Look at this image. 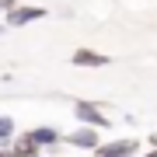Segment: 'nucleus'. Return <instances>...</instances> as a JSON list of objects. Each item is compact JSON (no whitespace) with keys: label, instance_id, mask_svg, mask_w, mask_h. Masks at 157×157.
Instances as JSON below:
<instances>
[{"label":"nucleus","instance_id":"nucleus-2","mask_svg":"<svg viewBox=\"0 0 157 157\" xmlns=\"http://www.w3.org/2000/svg\"><path fill=\"white\" fill-rule=\"evenodd\" d=\"M63 140H67L70 147H77V150H91V154H94L98 147H101V133H98V129H91V126H77L73 133L63 136Z\"/></svg>","mask_w":157,"mask_h":157},{"label":"nucleus","instance_id":"nucleus-10","mask_svg":"<svg viewBox=\"0 0 157 157\" xmlns=\"http://www.w3.org/2000/svg\"><path fill=\"white\" fill-rule=\"evenodd\" d=\"M147 143H150L154 150H157V133H150V136H147Z\"/></svg>","mask_w":157,"mask_h":157},{"label":"nucleus","instance_id":"nucleus-6","mask_svg":"<svg viewBox=\"0 0 157 157\" xmlns=\"http://www.w3.org/2000/svg\"><path fill=\"white\" fill-rule=\"evenodd\" d=\"M70 63L73 67H108V56H101V52H94V49H77L70 56Z\"/></svg>","mask_w":157,"mask_h":157},{"label":"nucleus","instance_id":"nucleus-12","mask_svg":"<svg viewBox=\"0 0 157 157\" xmlns=\"http://www.w3.org/2000/svg\"><path fill=\"white\" fill-rule=\"evenodd\" d=\"M0 35H4V25H0Z\"/></svg>","mask_w":157,"mask_h":157},{"label":"nucleus","instance_id":"nucleus-3","mask_svg":"<svg viewBox=\"0 0 157 157\" xmlns=\"http://www.w3.org/2000/svg\"><path fill=\"white\" fill-rule=\"evenodd\" d=\"M45 17V7H25V4H17L7 11V25L11 28H21V25H32V21H42Z\"/></svg>","mask_w":157,"mask_h":157},{"label":"nucleus","instance_id":"nucleus-5","mask_svg":"<svg viewBox=\"0 0 157 157\" xmlns=\"http://www.w3.org/2000/svg\"><path fill=\"white\" fill-rule=\"evenodd\" d=\"M25 136H28V140L39 147V150H42V147H56V143L63 140V133H59L56 126H35V129H28Z\"/></svg>","mask_w":157,"mask_h":157},{"label":"nucleus","instance_id":"nucleus-9","mask_svg":"<svg viewBox=\"0 0 157 157\" xmlns=\"http://www.w3.org/2000/svg\"><path fill=\"white\" fill-rule=\"evenodd\" d=\"M11 7H17V0H0V11H4V14L11 11Z\"/></svg>","mask_w":157,"mask_h":157},{"label":"nucleus","instance_id":"nucleus-7","mask_svg":"<svg viewBox=\"0 0 157 157\" xmlns=\"http://www.w3.org/2000/svg\"><path fill=\"white\" fill-rule=\"evenodd\" d=\"M14 157H39V147H35L28 136H17V140H11V147H7Z\"/></svg>","mask_w":157,"mask_h":157},{"label":"nucleus","instance_id":"nucleus-1","mask_svg":"<svg viewBox=\"0 0 157 157\" xmlns=\"http://www.w3.org/2000/svg\"><path fill=\"white\" fill-rule=\"evenodd\" d=\"M73 115H77V122L80 126H91V129H108V115H105V108L98 105V101H77L73 105Z\"/></svg>","mask_w":157,"mask_h":157},{"label":"nucleus","instance_id":"nucleus-8","mask_svg":"<svg viewBox=\"0 0 157 157\" xmlns=\"http://www.w3.org/2000/svg\"><path fill=\"white\" fill-rule=\"evenodd\" d=\"M14 119L11 115H0V147H11V140H14Z\"/></svg>","mask_w":157,"mask_h":157},{"label":"nucleus","instance_id":"nucleus-4","mask_svg":"<svg viewBox=\"0 0 157 157\" xmlns=\"http://www.w3.org/2000/svg\"><path fill=\"white\" fill-rule=\"evenodd\" d=\"M136 150H140L136 140H108L94 150V157H133Z\"/></svg>","mask_w":157,"mask_h":157},{"label":"nucleus","instance_id":"nucleus-11","mask_svg":"<svg viewBox=\"0 0 157 157\" xmlns=\"http://www.w3.org/2000/svg\"><path fill=\"white\" fill-rule=\"evenodd\" d=\"M143 157H157V150H150V154H143Z\"/></svg>","mask_w":157,"mask_h":157}]
</instances>
